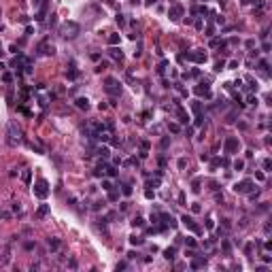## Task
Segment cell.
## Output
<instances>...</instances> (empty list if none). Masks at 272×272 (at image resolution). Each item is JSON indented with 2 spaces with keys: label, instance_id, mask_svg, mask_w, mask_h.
<instances>
[{
  "label": "cell",
  "instance_id": "6125c7cd",
  "mask_svg": "<svg viewBox=\"0 0 272 272\" xmlns=\"http://www.w3.org/2000/svg\"><path fill=\"white\" fill-rule=\"evenodd\" d=\"M2 53H4V49H2V45H0V58H2Z\"/></svg>",
  "mask_w": 272,
  "mask_h": 272
},
{
  "label": "cell",
  "instance_id": "e7e4bbea",
  "mask_svg": "<svg viewBox=\"0 0 272 272\" xmlns=\"http://www.w3.org/2000/svg\"><path fill=\"white\" fill-rule=\"evenodd\" d=\"M130 2H134V4H138V2H141V0H130Z\"/></svg>",
  "mask_w": 272,
  "mask_h": 272
},
{
  "label": "cell",
  "instance_id": "11a10c76",
  "mask_svg": "<svg viewBox=\"0 0 272 272\" xmlns=\"http://www.w3.org/2000/svg\"><path fill=\"white\" fill-rule=\"evenodd\" d=\"M270 166H272L270 160H264V168H266V170H270Z\"/></svg>",
  "mask_w": 272,
  "mask_h": 272
},
{
  "label": "cell",
  "instance_id": "5bb4252c",
  "mask_svg": "<svg viewBox=\"0 0 272 272\" xmlns=\"http://www.w3.org/2000/svg\"><path fill=\"white\" fill-rule=\"evenodd\" d=\"M47 215H49V204H41L34 213V219H45Z\"/></svg>",
  "mask_w": 272,
  "mask_h": 272
},
{
  "label": "cell",
  "instance_id": "6da1fadb",
  "mask_svg": "<svg viewBox=\"0 0 272 272\" xmlns=\"http://www.w3.org/2000/svg\"><path fill=\"white\" fill-rule=\"evenodd\" d=\"M58 34L62 38H66V41H72V38H77V36L81 34V26L77 24V21H64L58 28Z\"/></svg>",
  "mask_w": 272,
  "mask_h": 272
},
{
  "label": "cell",
  "instance_id": "be15d7a7",
  "mask_svg": "<svg viewBox=\"0 0 272 272\" xmlns=\"http://www.w3.org/2000/svg\"><path fill=\"white\" fill-rule=\"evenodd\" d=\"M104 2H107V4H113V2H115V0H104Z\"/></svg>",
  "mask_w": 272,
  "mask_h": 272
},
{
  "label": "cell",
  "instance_id": "836d02e7",
  "mask_svg": "<svg viewBox=\"0 0 272 272\" xmlns=\"http://www.w3.org/2000/svg\"><path fill=\"white\" fill-rule=\"evenodd\" d=\"M185 245H187V247H189V249H196V247H198V242H196L193 238H189V236L185 238Z\"/></svg>",
  "mask_w": 272,
  "mask_h": 272
},
{
  "label": "cell",
  "instance_id": "52a82bcc",
  "mask_svg": "<svg viewBox=\"0 0 272 272\" xmlns=\"http://www.w3.org/2000/svg\"><path fill=\"white\" fill-rule=\"evenodd\" d=\"M253 189H255V181H253V179H242L240 183L234 185V191H236V193H249V191H253Z\"/></svg>",
  "mask_w": 272,
  "mask_h": 272
},
{
  "label": "cell",
  "instance_id": "c3c4849f",
  "mask_svg": "<svg viewBox=\"0 0 272 272\" xmlns=\"http://www.w3.org/2000/svg\"><path fill=\"white\" fill-rule=\"evenodd\" d=\"M215 34V26H206V36H213Z\"/></svg>",
  "mask_w": 272,
  "mask_h": 272
},
{
  "label": "cell",
  "instance_id": "db71d44e",
  "mask_svg": "<svg viewBox=\"0 0 272 272\" xmlns=\"http://www.w3.org/2000/svg\"><path fill=\"white\" fill-rule=\"evenodd\" d=\"M227 66H230V68H238V60H232V62H230Z\"/></svg>",
  "mask_w": 272,
  "mask_h": 272
},
{
  "label": "cell",
  "instance_id": "9a60e30c",
  "mask_svg": "<svg viewBox=\"0 0 272 272\" xmlns=\"http://www.w3.org/2000/svg\"><path fill=\"white\" fill-rule=\"evenodd\" d=\"M74 107L79 108V111H87V108H89V100H87V98H77V100H74Z\"/></svg>",
  "mask_w": 272,
  "mask_h": 272
},
{
  "label": "cell",
  "instance_id": "7402d4cb",
  "mask_svg": "<svg viewBox=\"0 0 272 272\" xmlns=\"http://www.w3.org/2000/svg\"><path fill=\"white\" fill-rule=\"evenodd\" d=\"M96 153L100 155L102 160H107L108 155H111V153H108V147H98V149H96Z\"/></svg>",
  "mask_w": 272,
  "mask_h": 272
},
{
  "label": "cell",
  "instance_id": "ac0fdd59",
  "mask_svg": "<svg viewBox=\"0 0 272 272\" xmlns=\"http://www.w3.org/2000/svg\"><path fill=\"white\" fill-rule=\"evenodd\" d=\"M177 117H179V121H181V123H187V121H189V117H187V113H185V111H183L181 107L177 108Z\"/></svg>",
  "mask_w": 272,
  "mask_h": 272
},
{
  "label": "cell",
  "instance_id": "3957f363",
  "mask_svg": "<svg viewBox=\"0 0 272 272\" xmlns=\"http://www.w3.org/2000/svg\"><path fill=\"white\" fill-rule=\"evenodd\" d=\"M7 142L11 145V147H17L19 142H21V128L17 126V123H9V138H7Z\"/></svg>",
  "mask_w": 272,
  "mask_h": 272
},
{
  "label": "cell",
  "instance_id": "681fc988",
  "mask_svg": "<svg viewBox=\"0 0 272 272\" xmlns=\"http://www.w3.org/2000/svg\"><path fill=\"white\" fill-rule=\"evenodd\" d=\"M185 166H187V160H185V157H181V160H179V168H181V170H183V168H185Z\"/></svg>",
  "mask_w": 272,
  "mask_h": 272
},
{
  "label": "cell",
  "instance_id": "d4e9b609",
  "mask_svg": "<svg viewBox=\"0 0 272 272\" xmlns=\"http://www.w3.org/2000/svg\"><path fill=\"white\" fill-rule=\"evenodd\" d=\"M121 193H123V196H132V185L130 183H121Z\"/></svg>",
  "mask_w": 272,
  "mask_h": 272
},
{
  "label": "cell",
  "instance_id": "ba28073f",
  "mask_svg": "<svg viewBox=\"0 0 272 272\" xmlns=\"http://www.w3.org/2000/svg\"><path fill=\"white\" fill-rule=\"evenodd\" d=\"M36 51H38V55H53V53H55V45H53L49 38H45V41L38 43Z\"/></svg>",
  "mask_w": 272,
  "mask_h": 272
},
{
  "label": "cell",
  "instance_id": "f1b7e54d",
  "mask_svg": "<svg viewBox=\"0 0 272 272\" xmlns=\"http://www.w3.org/2000/svg\"><path fill=\"white\" fill-rule=\"evenodd\" d=\"M77 74H79V72H77V68L70 64V70H66V77H68V79H77Z\"/></svg>",
  "mask_w": 272,
  "mask_h": 272
},
{
  "label": "cell",
  "instance_id": "e575fe53",
  "mask_svg": "<svg viewBox=\"0 0 272 272\" xmlns=\"http://www.w3.org/2000/svg\"><path fill=\"white\" fill-rule=\"evenodd\" d=\"M13 213L21 215V213H24V206H21V204H19V202H15V204H13Z\"/></svg>",
  "mask_w": 272,
  "mask_h": 272
},
{
  "label": "cell",
  "instance_id": "6f0895ef",
  "mask_svg": "<svg viewBox=\"0 0 272 272\" xmlns=\"http://www.w3.org/2000/svg\"><path fill=\"white\" fill-rule=\"evenodd\" d=\"M249 104H257V98H255V96H249Z\"/></svg>",
  "mask_w": 272,
  "mask_h": 272
},
{
  "label": "cell",
  "instance_id": "ee69618b",
  "mask_svg": "<svg viewBox=\"0 0 272 272\" xmlns=\"http://www.w3.org/2000/svg\"><path fill=\"white\" fill-rule=\"evenodd\" d=\"M168 145H170V138H168V136H164V138H162V142H160V147H162V149H166Z\"/></svg>",
  "mask_w": 272,
  "mask_h": 272
},
{
  "label": "cell",
  "instance_id": "e0dca14e",
  "mask_svg": "<svg viewBox=\"0 0 272 272\" xmlns=\"http://www.w3.org/2000/svg\"><path fill=\"white\" fill-rule=\"evenodd\" d=\"M108 55H111L113 60H119V62H121V60H123V51H121L119 47H111L108 49Z\"/></svg>",
  "mask_w": 272,
  "mask_h": 272
},
{
  "label": "cell",
  "instance_id": "4fadbf2b",
  "mask_svg": "<svg viewBox=\"0 0 272 272\" xmlns=\"http://www.w3.org/2000/svg\"><path fill=\"white\" fill-rule=\"evenodd\" d=\"M47 247H49V251H51V253H58L60 247H62V242H60V238L49 236V238H47Z\"/></svg>",
  "mask_w": 272,
  "mask_h": 272
},
{
  "label": "cell",
  "instance_id": "f5cc1de1",
  "mask_svg": "<svg viewBox=\"0 0 272 272\" xmlns=\"http://www.w3.org/2000/svg\"><path fill=\"white\" fill-rule=\"evenodd\" d=\"M126 268H128V264H126V261H121V264H117V270H126Z\"/></svg>",
  "mask_w": 272,
  "mask_h": 272
},
{
  "label": "cell",
  "instance_id": "f546056e",
  "mask_svg": "<svg viewBox=\"0 0 272 272\" xmlns=\"http://www.w3.org/2000/svg\"><path fill=\"white\" fill-rule=\"evenodd\" d=\"M200 185H202V179H193L191 181V189L193 191H200Z\"/></svg>",
  "mask_w": 272,
  "mask_h": 272
},
{
  "label": "cell",
  "instance_id": "d6a6232c",
  "mask_svg": "<svg viewBox=\"0 0 272 272\" xmlns=\"http://www.w3.org/2000/svg\"><path fill=\"white\" fill-rule=\"evenodd\" d=\"M160 183H162V179L155 174V179H151V181H149V187H160Z\"/></svg>",
  "mask_w": 272,
  "mask_h": 272
},
{
  "label": "cell",
  "instance_id": "d6986e66",
  "mask_svg": "<svg viewBox=\"0 0 272 272\" xmlns=\"http://www.w3.org/2000/svg\"><path fill=\"white\" fill-rule=\"evenodd\" d=\"M119 43H121V34H108V45L111 47H115Z\"/></svg>",
  "mask_w": 272,
  "mask_h": 272
},
{
  "label": "cell",
  "instance_id": "cb8c5ba5",
  "mask_svg": "<svg viewBox=\"0 0 272 272\" xmlns=\"http://www.w3.org/2000/svg\"><path fill=\"white\" fill-rule=\"evenodd\" d=\"M191 111H193L196 115H200V113H202V104H200V100H193V102H191Z\"/></svg>",
  "mask_w": 272,
  "mask_h": 272
},
{
  "label": "cell",
  "instance_id": "5b68a950",
  "mask_svg": "<svg viewBox=\"0 0 272 272\" xmlns=\"http://www.w3.org/2000/svg\"><path fill=\"white\" fill-rule=\"evenodd\" d=\"M47 4H49V0H32V7H34V11H36V21H43L45 19V15H47Z\"/></svg>",
  "mask_w": 272,
  "mask_h": 272
},
{
  "label": "cell",
  "instance_id": "8d00e7d4",
  "mask_svg": "<svg viewBox=\"0 0 272 272\" xmlns=\"http://www.w3.org/2000/svg\"><path fill=\"white\" fill-rule=\"evenodd\" d=\"M102 189L111 191V189H113V183H111V181H102Z\"/></svg>",
  "mask_w": 272,
  "mask_h": 272
},
{
  "label": "cell",
  "instance_id": "7dc6e473",
  "mask_svg": "<svg viewBox=\"0 0 272 272\" xmlns=\"http://www.w3.org/2000/svg\"><path fill=\"white\" fill-rule=\"evenodd\" d=\"M221 247H223V251H225V253H230V251H232V245H230L227 240H223V245H221Z\"/></svg>",
  "mask_w": 272,
  "mask_h": 272
},
{
  "label": "cell",
  "instance_id": "b9f144b4",
  "mask_svg": "<svg viewBox=\"0 0 272 272\" xmlns=\"http://www.w3.org/2000/svg\"><path fill=\"white\" fill-rule=\"evenodd\" d=\"M166 66H168V62H162V64H160V66H157V72H160V74H164V70H166Z\"/></svg>",
  "mask_w": 272,
  "mask_h": 272
},
{
  "label": "cell",
  "instance_id": "1f68e13d",
  "mask_svg": "<svg viewBox=\"0 0 272 272\" xmlns=\"http://www.w3.org/2000/svg\"><path fill=\"white\" fill-rule=\"evenodd\" d=\"M24 249H26V251H34L36 242H34V240H28V242H24Z\"/></svg>",
  "mask_w": 272,
  "mask_h": 272
},
{
  "label": "cell",
  "instance_id": "7c38bea8",
  "mask_svg": "<svg viewBox=\"0 0 272 272\" xmlns=\"http://www.w3.org/2000/svg\"><path fill=\"white\" fill-rule=\"evenodd\" d=\"M193 94L196 96H204V98H211V87H208V83H200L198 87H193Z\"/></svg>",
  "mask_w": 272,
  "mask_h": 272
},
{
  "label": "cell",
  "instance_id": "816d5d0a",
  "mask_svg": "<svg viewBox=\"0 0 272 272\" xmlns=\"http://www.w3.org/2000/svg\"><path fill=\"white\" fill-rule=\"evenodd\" d=\"M153 196H155V193H153V191H151V189H147V191H145V198H147V200H151Z\"/></svg>",
  "mask_w": 272,
  "mask_h": 272
},
{
  "label": "cell",
  "instance_id": "30bf717a",
  "mask_svg": "<svg viewBox=\"0 0 272 272\" xmlns=\"http://www.w3.org/2000/svg\"><path fill=\"white\" fill-rule=\"evenodd\" d=\"M181 58L189 60V62H196V64H204L206 62V53L204 51H191V53H183Z\"/></svg>",
  "mask_w": 272,
  "mask_h": 272
},
{
  "label": "cell",
  "instance_id": "f907efd6",
  "mask_svg": "<svg viewBox=\"0 0 272 272\" xmlns=\"http://www.w3.org/2000/svg\"><path fill=\"white\" fill-rule=\"evenodd\" d=\"M68 206H72V208H77V198H68Z\"/></svg>",
  "mask_w": 272,
  "mask_h": 272
},
{
  "label": "cell",
  "instance_id": "680465c9",
  "mask_svg": "<svg viewBox=\"0 0 272 272\" xmlns=\"http://www.w3.org/2000/svg\"><path fill=\"white\" fill-rule=\"evenodd\" d=\"M251 251H253V245H247V247H245V253H247V255H251Z\"/></svg>",
  "mask_w": 272,
  "mask_h": 272
},
{
  "label": "cell",
  "instance_id": "9f6ffc18",
  "mask_svg": "<svg viewBox=\"0 0 272 272\" xmlns=\"http://www.w3.org/2000/svg\"><path fill=\"white\" fill-rule=\"evenodd\" d=\"M206 227H208V230H213V227H215V223H213V219H206Z\"/></svg>",
  "mask_w": 272,
  "mask_h": 272
},
{
  "label": "cell",
  "instance_id": "83f0119b",
  "mask_svg": "<svg viewBox=\"0 0 272 272\" xmlns=\"http://www.w3.org/2000/svg\"><path fill=\"white\" fill-rule=\"evenodd\" d=\"M132 225H134V227H142V225H145V219H142V217H134V219H132Z\"/></svg>",
  "mask_w": 272,
  "mask_h": 272
},
{
  "label": "cell",
  "instance_id": "7bdbcfd3",
  "mask_svg": "<svg viewBox=\"0 0 272 272\" xmlns=\"http://www.w3.org/2000/svg\"><path fill=\"white\" fill-rule=\"evenodd\" d=\"M200 211H202V206L198 202H193V204H191V213H200Z\"/></svg>",
  "mask_w": 272,
  "mask_h": 272
},
{
  "label": "cell",
  "instance_id": "2e32d148",
  "mask_svg": "<svg viewBox=\"0 0 272 272\" xmlns=\"http://www.w3.org/2000/svg\"><path fill=\"white\" fill-rule=\"evenodd\" d=\"M11 261V247H4L2 249V257H0V266H7Z\"/></svg>",
  "mask_w": 272,
  "mask_h": 272
},
{
  "label": "cell",
  "instance_id": "603a6c76",
  "mask_svg": "<svg viewBox=\"0 0 272 272\" xmlns=\"http://www.w3.org/2000/svg\"><path fill=\"white\" fill-rule=\"evenodd\" d=\"M142 242H145V238H141V236H130V245H132V247H141Z\"/></svg>",
  "mask_w": 272,
  "mask_h": 272
},
{
  "label": "cell",
  "instance_id": "8992f818",
  "mask_svg": "<svg viewBox=\"0 0 272 272\" xmlns=\"http://www.w3.org/2000/svg\"><path fill=\"white\" fill-rule=\"evenodd\" d=\"M34 196L36 198H41V200H45L49 196V183L45 181V179H38L34 183Z\"/></svg>",
  "mask_w": 272,
  "mask_h": 272
},
{
  "label": "cell",
  "instance_id": "9c48e42d",
  "mask_svg": "<svg viewBox=\"0 0 272 272\" xmlns=\"http://www.w3.org/2000/svg\"><path fill=\"white\" fill-rule=\"evenodd\" d=\"M183 13H185V9L181 4H177V2H172V7L168 9V17H170V21H181Z\"/></svg>",
  "mask_w": 272,
  "mask_h": 272
},
{
  "label": "cell",
  "instance_id": "91938a15",
  "mask_svg": "<svg viewBox=\"0 0 272 272\" xmlns=\"http://www.w3.org/2000/svg\"><path fill=\"white\" fill-rule=\"evenodd\" d=\"M68 266H70L72 270H74V268H77V260H70V261H68Z\"/></svg>",
  "mask_w": 272,
  "mask_h": 272
},
{
  "label": "cell",
  "instance_id": "ab89813d",
  "mask_svg": "<svg viewBox=\"0 0 272 272\" xmlns=\"http://www.w3.org/2000/svg\"><path fill=\"white\" fill-rule=\"evenodd\" d=\"M2 81H4V83H11L13 81V74H11V72H4V74H2Z\"/></svg>",
  "mask_w": 272,
  "mask_h": 272
},
{
  "label": "cell",
  "instance_id": "f35d334b",
  "mask_svg": "<svg viewBox=\"0 0 272 272\" xmlns=\"http://www.w3.org/2000/svg\"><path fill=\"white\" fill-rule=\"evenodd\" d=\"M223 68H225V62H223V60H219V62L215 64V70L219 72V70H223Z\"/></svg>",
  "mask_w": 272,
  "mask_h": 272
},
{
  "label": "cell",
  "instance_id": "4316f807",
  "mask_svg": "<svg viewBox=\"0 0 272 272\" xmlns=\"http://www.w3.org/2000/svg\"><path fill=\"white\" fill-rule=\"evenodd\" d=\"M104 206H107V202H104V200H98V202H94V206H92V208H94V211H104Z\"/></svg>",
  "mask_w": 272,
  "mask_h": 272
},
{
  "label": "cell",
  "instance_id": "277c9868",
  "mask_svg": "<svg viewBox=\"0 0 272 272\" xmlns=\"http://www.w3.org/2000/svg\"><path fill=\"white\" fill-rule=\"evenodd\" d=\"M223 151L227 155H236L238 151H240V141H238L236 136H227L223 142Z\"/></svg>",
  "mask_w": 272,
  "mask_h": 272
},
{
  "label": "cell",
  "instance_id": "f6af8a7d",
  "mask_svg": "<svg viewBox=\"0 0 272 272\" xmlns=\"http://www.w3.org/2000/svg\"><path fill=\"white\" fill-rule=\"evenodd\" d=\"M107 174H108V177H115V174H117V170H115L113 166H107Z\"/></svg>",
  "mask_w": 272,
  "mask_h": 272
},
{
  "label": "cell",
  "instance_id": "ffe728a7",
  "mask_svg": "<svg viewBox=\"0 0 272 272\" xmlns=\"http://www.w3.org/2000/svg\"><path fill=\"white\" fill-rule=\"evenodd\" d=\"M202 266H206V260H204V257H198V260L191 261V268H193V270H198V268H202Z\"/></svg>",
  "mask_w": 272,
  "mask_h": 272
},
{
  "label": "cell",
  "instance_id": "7a4b0ae2",
  "mask_svg": "<svg viewBox=\"0 0 272 272\" xmlns=\"http://www.w3.org/2000/svg\"><path fill=\"white\" fill-rule=\"evenodd\" d=\"M121 89H123V83L119 81L117 77H107V79H104V92H107L113 100L121 96Z\"/></svg>",
  "mask_w": 272,
  "mask_h": 272
},
{
  "label": "cell",
  "instance_id": "74e56055",
  "mask_svg": "<svg viewBox=\"0 0 272 272\" xmlns=\"http://www.w3.org/2000/svg\"><path fill=\"white\" fill-rule=\"evenodd\" d=\"M242 168H245V162H242V160H236V162H234V170H242Z\"/></svg>",
  "mask_w": 272,
  "mask_h": 272
},
{
  "label": "cell",
  "instance_id": "484cf974",
  "mask_svg": "<svg viewBox=\"0 0 272 272\" xmlns=\"http://www.w3.org/2000/svg\"><path fill=\"white\" fill-rule=\"evenodd\" d=\"M21 181H24L26 185H30V181H32V172H30V170H24V172H21Z\"/></svg>",
  "mask_w": 272,
  "mask_h": 272
},
{
  "label": "cell",
  "instance_id": "94428289",
  "mask_svg": "<svg viewBox=\"0 0 272 272\" xmlns=\"http://www.w3.org/2000/svg\"><path fill=\"white\" fill-rule=\"evenodd\" d=\"M153 2H157V0H147V7H151Z\"/></svg>",
  "mask_w": 272,
  "mask_h": 272
},
{
  "label": "cell",
  "instance_id": "d590c367",
  "mask_svg": "<svg viewBox=\"0 0 272 272\" xmlns=\"http://www.w3.org/2000/svg\"><path fill=\"white\" fill-rule=\"evenodd\" d=\"M115 19H117L119 26H126V15H123V13H117V17H115Z\"/></svg>",
  "mask_w": 272,
  "mask_h": 272
},
{
  "label": "cell",
  "instance_id": "4dcf8cb0",
  "mask_svg": "<svg viewBox=\"0 0 272 272\" xmlns=\"http://www.w3.org/2000/svg\"><path fill=\"white\" fill-rule=\"evenodd\" d=\"M168 130L177 134V132H181V126H179V123H174V121H170V123H168Z\"/></svg>",
  "mask_w": 272,
  "mask_h": 272
},
{
  "label": "cell",
  "instance_id": "bcb514c9",
  "mask_svg": "<svg viewBox=\"0 0 272 272\" xmlns=\"http://www.w3.org/2000/svg\"><path fill=\"white\" fill-rule=\"evenodd\" d=\"M117 198H119V193H117V191H113V189L108 191V200H113V202H115Z\"/></svg>",
  "mask_w": 272,
  "mask_h": 272
},
{
  "label": "cell",
  "instance_id": "60d3db41",
  "mask_svg": "<svg viewBox=\"0 0 272 272\" xmlns=\"http://www.w3.org/2000/svg\"><path fill=\"white\" fill-rule=\"evenodd\" d=\"M13 213H9V211H0V219H11Z\"/></svg>",
  "mask_w": 272,
  "mask_h": 272
},
{
  "label": "cell",
  "instance_id": "8fae6325",
  "mask_svg": "<svg viewBox=\"0 0 272 272\" xmlns=\"http://www.w3.org/2000/svg\"><path fill=\"white\" fill-rule=\"evenodd\" d=\"M181 221L185 223V227H189L191 232H196V234H200V232H202L200 225L196 223V221H193V217H189V215H183V217H181Z\"/></svg>",
  "mask_w": 272,
  "mask_h": 272
},
{
  "label": "cell",
  "instance_id": "44dd1931",
  "mask_svg": "<svg viewBox=\"0 0 272 272\" xmlns=\"http://www.w3.org/2000/svg\"><path fill=\"white\" fill-rule=\"evenodd\" d=\"M174 253H177V247H168L164 251V257L166 260H174Z\"/></svg>",
  "mask_w": 272,
  "mask_h": 272
},
{
  "label": "cell",
  "instance_id": "03108f58",
  "mask_svg": "<svg viewBox=\"0 0 272 272\" xmlns=\"http://www.w3.org/2000/svg\"><path fill=\"white\" fill-rule=\"evenodd\" d=\"M2 249H4V247H2V245H0V251H2Z\"/></svg>",
  "mask_w": 272,
  "mask_h": 272
}]
</instances>
